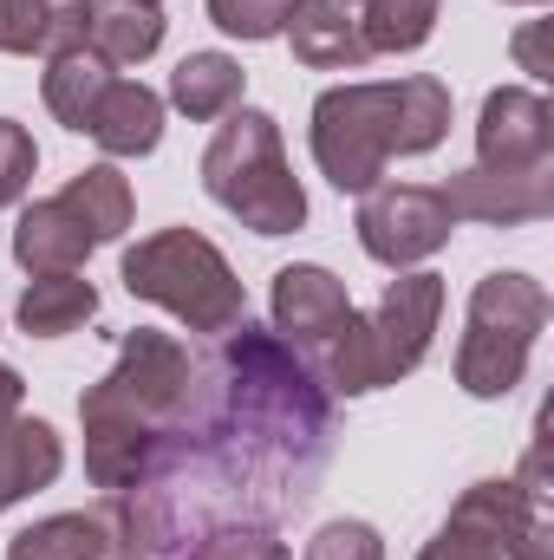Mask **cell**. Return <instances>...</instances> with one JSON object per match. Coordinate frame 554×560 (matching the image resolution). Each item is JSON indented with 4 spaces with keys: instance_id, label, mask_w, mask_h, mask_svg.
I'll return each mask as SVG.
<instances>
[{
    "instance_id": "cell-1",
    "label": "cell",
    "mask_w": 554,
    "mask_h": 560,
    "mask_svg": "<svg viewBox=\"0 0 554 560\" xmlns=\"http://www.w3.org/2000/svg\"><path fill=\"white\" fill-rule=\"evenodd\" d=\"M326 392L293 346L249 319L229 326L216 359L196 365L143 476L125 495H105L112 560H189L222 522H275L300 509L326 463Z\"/></svg>"
},
{
    "instance_id": "cell-2",
    "label": "cell",
    "mask_w": 554,
    "mask_h": 560,
    "mask_svg": "<svg viewBox=\"0 0 554 560\" xmlns=\"http://www.w3.org/2000/svg\"><path fill=\"white\" fill-rule=\"evenodd\" d=\"M196 359L183 339L157 332V326H131L118 332V365L79 398V423H85V476L105 495H125L143 476L163 423L176 418V405L189 398Z\"/></svg>"
},
{
    "instance_id": "cell-3",
    "label": "cell",
    "mask_w": 554,
    "mask_h": 560,
    "mask_svg": "<svg viewBox=\"0 0 554 560\" xmlns=\"http://www.w3.org/2000/svg\"><path fill=\"white\" fill-rule=\"evenodd\" d=\"M313 163L339 196H366L392 156H424L450 138L443 79L412 72L385 85H333L313 98Z\"/></svg>"
},
{
    "instance_id": "cell-4",
    "label": "cell",
    "mask_w": 554,
    "mask_h": 560,
    "mask_svg": "<svg viewBox=\"0 0 554 560\" xmlns=\"http://www.w3.org/2000/svg\"><path fill=\"white\" fill-rule=\"evenodd\" d=\"M203 189L255 235H293L307 229V189L287 163L280 125L255 105H235L229 125L203 150Z\"/></svg>"
},
{
    "instance_id": "cell-5",
    "label": "cell",
    "mask_w": 554,
    "mask_h": 560,
    "mask_svg": "<svg viewBox=\"0 0 554 560\" xmlns=\"http://www.w3.org/2000/svg\"><path fill=\"white\" fill-rule=\"evenodd\" d=\"M118 275L131 287V300L163 306L189 332H229V326L249 319V293H242L235 268L196 229H157V235H143L138 248H125Z\"/></svg>"
},
{
    "instance_id": "cell-6",
    "label": "cell",
    "mask_w": 554,
    "mask_h": 560,
    "mask_svg": "<svg viewBox=\"0 0 554 560\" xmlns=\"http://www.w3.org/2000/svg\"><path fill=\"white\" fill-rule=\"evenodd\" d=\"M549 326V287L535 275L496 268L470 287V319L457 339V385L470 398H509L529 372V352Z\"/></svg>"
},
{
    "instance_id": "cell-7",
    "label": "cell",
    "mask_w": 554,
    "mask_h": 560,
    "mask_svg": "<svg viewBox=\"0 0 554 560\" xmlns=\"http://www.w3.org/2000/svg\"><path fill=\"white\" fill-rule=\"evenodd\" d=\"M353 229H359V248L399 275V268L430 261L457 235V215H450L443 189H430V183H372Z\"/></svg>"
},
{
    "instance_id": "cell-8",
    "label": "cell",
    "mask_w": 554,
    "mask_h": 560,
    "mask_svg": "<svg viewBox=\"0 0 554 560\" xmlns=\"http://www.w3.org/2000/svg\"><path fill=\"white\" fill-rule=\"evenodd\" d=\"M437 319H443V275H399L385 287L379 313L366 319L372 332V359H379V385H399L412 378L417 365L430 359V339H437Z\"/></svg>"
},
{
    "instance_id": "cell-9",
    "label": "cell",
    "mask_w": 554,
    "mask_h": 560,
    "mask_svg": "<svg viewBox=\"0 0 554 560\" xmlns=\"http://www.w3.org/2000/svg\"><path fill=\"white\" fill-rule=\"evenodd\" d=\"M443 202L457 222H489V229H522L554 215V163L549 170H489L470 163L443 183Z\"/></svg>"
},
{
    "instance_id": "cell-10",
    "label": "cell",
    "mask_w": 554,
    "mask_h": 560,
    "mask_svg": "<svg viewBox=\"0 0 554 560\" xmlns=\"http://www.w3.org/2000/svg\"><path fill=\"white\" fill-rule=\"evenodd\" d=\"M450 528L489 541L503 560H549L542 495H529L522 482H470L450 509Z\"/></svg>"
},
{
    "instance_id": "cell-11",
    "label": "cell",
    "mask_w": 554,
    "mask_h": 560,
    "mask_svg": "<svg viewBox=\"0 0 554 560\" xmlns=\"http://www.w3.org/2000/svg\"><path fill=\"white\" fill-rule=\"evenodd\" d=\"M476 163L489 170H549L554 163V112L542 92L503 85L476 112Z\"/></svg>"
},
{
    "instance_id": "cell-12",
    "label": "cell",
    "mask_w": 554,
    "mask_h": 560,
    "mask_svg": "<svg viewBox=\"0 0 554 560\" xmlns=\"http://www.w3.org/2000/svg\"><path fill=\"white\" fill-rule=\"evenodd\" d=\"M268 306H275V339L280 346H293V352L313 359V352L346 326L353 293H346V280L339 275H326V268H313V261H293V268H280L275 275Z\"/></svg>"
},
{
    "instance_id": "cell-13",
    "label": "cell",
    "mask_w": 554,
    "mask_h": 560,
    "mask_svg": "<svg viewBox=\"0 0 554 560\" xmlns=\"http://www.w3.org/2000/svg\"><path fill=\"white\" fill-rule=\"evenodd\" d=\"M287 46L300 66L313 72H359L372 52L359 39V20H353V0H293L287 13Z\"/></svg>"
},
{
    "instance_id": "cell-14",
    "label": "cell",
    "mask_w": 554,
    "mask_h": 560,
    "mask_svg": "<svg viewBox=\"0 0 554 560\" xmlns=\"http://www.w3.org/2000/svg\"><path fill=\"white\" fill-rule=\"evenodd\" d=\"M92 248H99V242L79 229V215H72L59 196L26 202L20 222H13V261H20L26 275H79Z\"/></svg>"
},
{
    "instance_id": "cell-15",
    "label": "cell",
    "mask_w": 554,
    "mask_h": 560,
    "mask_svg": "<svg viewBox=\"0 0 554 560\" xmlns=\"http://www.w3.org/2000/svg\"><path fill=\"white\" fill-rule=\"evenodd\" d=\"M66 469V443L46 418H0V515L39 489H53Z\"/></svg>"
},
{
    "instance_id": "cell-16",
    "label": "cell",
    "mask_w": 554,
    "mask_h": 560,
    "mask_svg": "<svg viewBox=\"0 0 554 560\" xmlns=\"http://www.w3.org/2000/svg\"><path fill=\"white\" fill-rule=\"evenodd\" d=\"M92 0H0V52L53 59L66 46H85Z\"/></svg>"
},
{
    "instance_id": "cell-17",
    "label": "cell",
    "mask_w": 554,
    "mask_h": 560,
    "mask_svg": "<svg viewBox=\"0 0 554 560\" xmlns=\"http://www.w3.org/2000/svg\"><path fill=\"white\" fill-rule=\"evenodd\" d=\"M85 138L105 156H150L157 138H163V98L150 85H138V79H112V92L99 98Z\"/></svg>"
},
{
    "instance_id": "cell-18",
    "label": "cell",
    "mask_w": 554,
    "mask_h": 560,
    "mask_svg": "<svg viewBox=\"0 0 554 560\" xmlns=\"http://www.w3.org/2000/svg\"><path fill=\"white\" fill-rule=\"evenodd\" d=\"M112 79H118V66H105L92 46H66V52L46 59L39 92H46V112H53L66 131H85L92 112H99V98L112 92Z\"/></svg>"
},
{
    "instance_id": "cell-19",
    "label": "cell",
    "mask_w": 554,
    "mask_h": 560,
    "mask_svg": "<svg viewBox=\"0 0 554 560\" xmlns=\"http://www.w3.org/2000/svg\"><path fill=\"white\" fill-rule=\"evenodd\" d=\"M85 46L105 66H143L163 46V7L157 0H92Z\"/></svg>"
},
{
    "instance_id": "cell-20",
    "label": "cell",
    "mask_w": 554,
    "mask_h": 560,
    "mask_svg": "<svg viewBox=\"0 0 554 560\" xmlns=\"http://www.w3.org/2000/svg\"><path fill=\"white\" fill-rule=\"evenodd\" d=\"M242 85H249L242 59H229V52H189V59H176V72H170V105H176L183 118L209 125V118H229V112L242 105Z\"/></svg>"
},
{
    "instance_id": "cell-21",
    "label": "cell",
    "mask_w": 554,
    "mask_h": 560,
    "mask_svg": "<svg viewBox=\"0 0 554 560\" xmlns=\"http://www.w3.org/2000/svg\"><path fill=\"white\" fill-rule=\"evenodd\" d=\"M13 313H20L26 339H66L99 313V287L85 275H33Z\"/></svg>"
},
{
    "instance_id": "cell-22",
    "label": "cell",
    "mask_w": 554,
    "mask_h": 560,
    "mask_svg": "<svg viewBox=\"0 0 554 560\" xmlns=\"http://www.w3.org/2000/svg\"><path fill=\"white\" fill-rule=\"evenodd\" d=\"M59 202L79 215V229L92 235V242H118L125 229H131V183L118 176V163H92V170H79L66 189H59Z\"/></svg>"
},
{
    "instance_id": "cell-23",
    "label": "cell",
    "mask_w": 554,
    "mask_h": 560,
    "mask_svg": "<svg viewBox=\"0 0 554 560\" xmlns=\"http://www.w3.org/2000/svg\"><path fill=\"white\" fill-rule=\"evenodd\" d=\"M7 560H112L105 515H46L7 541Z\"/></svg>"
},
{
    "instance_id": "cell-24",
    "label": "cell",
    "mask_w": 554,
    "mask_h": 560,
    "mask_svg": "<svg viewBox=\"0 0 554 560\" xmlns=\"http://www.w3.org/2000/svg\"><path fill=\"white\" fill-rule=\"evenodd\" d=\"M437 7L443 0H366L353 20H359L366 52H417L437 33Z\"/></svg>"
},
{
    "instance_id": "cell-25",
    "label": "cell",
    "mask_w": 554,
    "mask_h": 560,
    "mask_svg": "<svg viewBox=\"0 0 554 560\" xmlns=\"http://www.w3.org/2000/svg\"><path fill=\"white\" fill-rule=\"evenodd\" d=\"M189 560H287V541L268 522H222L189 548Z\"/></svg>"
},
{
    "instance_id": "cell-26",
    "label": "cell",
    "mask_w": 554,
    "mask_h": 560,
    "mask_svg": "<svg viewBox=\"0 0 554 560\" xmlns=\"http://www.w3.org/2000/svg\"><path fill=\"white\" fill-rule=\"evenodd\" d=\"M287 13H293V0H209V20L229 39H249V46L280 39L287 33Z\"/></svg>"
},
{
    "instance_id": "cell-27",
    "label": "cell",
    "mask_w": 554,
    "mask_h": 560,
    "mask_svg": "<svg viewBox=\"0 0 554 560\" xmlns=\"http://www.w3.org/2000/svg\"><path fill=\"white\" fill-rule=\"evenodd\" d=\"M300 560H385V535L372 522H326Z\"/></svg>"
},
{
    "instance_id": "cell-28",
    "label": "cell",
    "mask_w": 554,
    "mask_h": 560,
    "mask_svg": "<svg viewBox=\"0 0 554 560\" xmlns=\"http://www.w3.org/2000/svg\"><path fill=\"white\" fill-rule=\"evenodd\" d=\"M33 170H39L33 131H26V125H13V118H0V209H13V202L26 196Z\"/></svg>"
},
{
    "instance_id": "cell-29",
    "label": "cell",
    "mask_w": 554,
    "mask_h": 560,
    "mask_svg": "<svg viewBox=\"0 0 554 560\" xmlns=\"http://www.w3.org/2000/svg\"><path fill=\"white\" fill-rule=\"evenodd\" d=\"M417 560H503V555H496L489 541H476V535H463V528H450V522H443V528H437V541H424V548H417Z\"/></svg>"
},
{
    "instance_id": "cell-30",
    "label": "cell",
    "mask_w": 554,
    "mask_h": 560,
    "mask_svg": "<svg viewBox=\"0 0 554 560\" xmlns=\"http://www.w3.org/2000/svg\"><path fill=\"white\" fill-rule=\"evenodd\" d=\"M516 59H522V72H535V79L554 72L549 59H542V26H522V33H516Z\"/></svg>"
},
{
    "instance_id": "cell-31",
    "label": "cell",
    "mask_w": 554,
    "mask_h": 560,
    "mask_svg": "<svg viewBox=\"0 0 554 560\" xmlns=\"http://www.w3.org/2000/svg\"><path fill=\"white\" fill-rule=\"evenodd\" d=\"M20 398H26L20 372H13V365H0V418H13V411H20Z\"/></svg>"
},
{
    "instance_id": "cell-32",
    "label": "cell",
    "mask_w": 554,
    "mask_h": 560,
    "mask_svg": "<svg viewBox=\"0 0 554 560\" xmlns=\"http://www.w3.org/2000/svg\"><path fill=\"white\" fill-rule=\"evenodd\" d=\"M509 7H542V0H509Z\"/></svg>"
}]
</instances>
